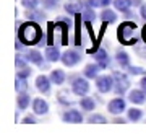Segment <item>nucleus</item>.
Wrapping results in <instances>:
<instances>
[{
    "mask_svg": "<svg viewBox=\"0 0 146 137\" xmlns=\"http://www.w3.org/2000/svg\"><path fill=\"white\" fill-rule=\"evenodd\" d=\"M42 33H41V28L37 26L36 23H23L18 30V38H20L21 42L25 44H36L39 39H41Z\"/></svg>",
    "mask_w": 146,
    "mask_h": 137,
    "instance_id": "nucleus-1",
    "label": "nucleus"
},
{
    "mask_svg": "<svg viewBox=\"0 0 146 137\" xmlns=\"http://www.w3.org/2000/svg\"><path fill=\"white\" fill-rule=\"evenodd\" d=\"M135 30L136 25L131 21H125L122 23L119 28V39L122 44H135L136 42V36H135Z\"/></svg>",
    "mask_w": 146,
    "mask_h": 137,
    "instance_id": "nucleus-2",
    "label": "nucleus"
},
{
    "mask_svg": "<svg viewBox=\"0 0 146 137\" xmlns=\"http://www.w3.org/2000/svg\"><path fill=\"white\" fill-rule=\"evenodd\" d=\"M130 83H128V79H127L123 74L120 72H115L114 74V90L117 95H123L127 90H128Z\"/></svg>",
    "mask_w": 146,
    "mask_h": 137,
    "instance_id": "nucleus-3",
    "label": "nucleus"
},
{
    "mask_svg": "<svg viewBox=\"0 0 146 137\" xmlns=\"http://www.w3.org/2000/svg\"><path fill=\"white\" fill-rule=\"evenodd\" d=\"M96 87H98V90H99L101 93H107V91H110V90L114 88V79L109 77V75H102V77L98 79Z\"/></svg>",
    "mask_w": 146,
    "mask_h": 137,
    "instance_id": "nucleus-4",
    "label": "nucleus"
},
{
    "mask_svg": "<svg viewBox=\"0 0 146 137\" xmlns=\"http://www.w3.org/2000/svg\"><path fill=\"white\" fill-rule=\"evenodd\" d=\"M89 90V83L86 82L84 79H75V82H73V93L78 96H83L88 93Z\"/></svg>",
    "mask_w": 146,
    "mask_h": 137,
    "instance_id": "nucleus-5",
    "label": "nucleus"
},
{
    "mask_svg": "<svg viewBox=\"0 0 146 137\" xmlns=\"http://www.w3.org/2000/svg\"><path fill=\"white\" fill-rule=\"evenodd\" d=\"M80 60H81V56H80L78 52H75V51H67V52L62 56V62L65 64V65H68V67L78 64Z\"/></svg>",
    "mask_w": 146,
    "mask_h": 137,
    "instance_id": "nucleus-6",
    "label": "nucleus"
},
{
    "mask_svg": "<svg viewBox=\"0 0 146 137\" xmlns=\"http://www.w3.org/2000/svg\"><path fill=\"white\" fill-rule=\"evenodd\" d=\"M107 109H109V113H112V114H120L122 111H125V101L122 100V98H115V100H112L109 103Z\"/></svg>",
    "mask_w": 146,
    "mask_h": 137,
    "instance_id": "nucleus-7",
    "label": "nucleus"
},
{
    "mask_svg": "<svg viewBox=\"0 0 146 137\" xmlns=\"http://www.w3.org/2000/svg\"><path fill=\"white\" fill-rule=\"evenodd\" d=\"M65 11L70 13V15H78L83 11V3L78 2V0H70L67 5H65Z\"/></svg>",
    "mask_w": 146,
    "mask_h": 137,
    "instance_id": "nucleus-8",
    "label": "nucleus"
},
{
    "mask_svg": "<svg viewBox=\"0 0 146 137\" xmlns=\"http://www.w3.org/2000/svg\"><path fill=\"white\" fill-rule=\"evenodd\" d=\"M63 121L65 122H81L83 121V116L78 109H70L63 114Z\"/></svg>",
    "mask_w": 146,
    "mask_h": 137,
    "instance_id": "nucleus-9",
    "label": "nucleus"
},
{
    "mask_svg": "<svg viewBox=\"0 0 146 137\" xmlns=\"http://www.w3.org/2000/svg\"><path fill=\"white\" fill-rule=\"evenodd\" d=\"M130 101L131 103H136V105H141L146 101V93L143 90H131L130 91Z\"/></svg>",
    "mask_w": 146,
    "mask_h": 137,
    "instance_id": "nucleus-10",
    "label": "nucleus"
},
{
    "mask_svg": "<svg viewBox=\"0 0 146 137\" xmlns=\"http://www.w3.org/2000/svg\"><path fill=\"white\" fill-rule=\"evenodd\" d=\"M36 87L39 91H42V93H47L49 90H50V82H49V79L47 77H44V75H39L36 79Z\"/></svg>",
    "mask_w": 146,
    "mask_h": 137,
    "instance_id": "nucleus-11",
    "label": "nucleus"
},
{
    "mask_svg": "<svg viewBox=\"0 0 146 137\" xmlns=\"http://www.w3.org/2000/svg\"><path fill=\"white\" fill-rule=\"evenodd\" d=\"M33 108H34V113H36V114H46L47 111H49V105H47V103L42 100V98H37V100H34V103H33Z\"/></svg>",
    "mask_w": 146,
    "mask_h": 137,
    "instance_id": "nucleus-12",
    "label": "nucleus"
},
{
    "mask_svg": "<svg viewBox=\"0 0 146 137\" xmlns=\"http://www.w3.org/2000/svg\"><path fill=\"white\" fill-rule=\"evenodd\" d=\"M96 60H98V64L101 65V68H104L109 65V56H107V52H106L104 49H98L96 51Z\"/></svg>",
    "mask_w": 146,
    "mask_h": 137,
    "instance_id": "nucleus-13",
    "label": "nucleus"
},
{
    "mask_svg": "<svg viewBox=\"0 0 146 137\" xmlns=\"http://www.w3.org/2000/svg\"><path fill=\"white\" fill-rule=\"evenodd\" d=\"M46 57L49 59L50 62H55V60L60 59V52H58V49L55 48V46H49V48L46 49Z\"/></svg>",
    "mask_w": 146,
    "mask_h": 137,
    "instance_id": "nucleus-14",
    "label": "nucleus"
},
{
    "mask_svg": "<svg viewBox=\"0 0 146 137\" xmlns=\"http://www.w3.org/2000/svg\"><path fill=\"white\" fill-rule=\"evenodd\" d=\"M101 65L98 64V65H94V64H89V65H86V68H84V75L88 77V79H94V77H98V72H99Z\"/></svg>",
    "mask_w": 146,
    "mask_h": 137,
    "instance_id": "nucleus-15",
    "label": "nucleus"
},
{
    "mask_svg": "<svg viewBox=\"0 0 146 137\" xmlns=\"http://www.w3.org/2000/svg\"><path fill=\"white\" fill-rule=\"evenodd\" d=\"M26 60L36 64V65H42V56L37 52V51H29V52L26 54Z\"/></svg>",
    "mask_w": 146,
    "mask_h": 137,
    "instance_id": "nucleus-16",
    "label": "nucleus"
},
{
    "mask_svg": "<svg viewBox=\"0 0 146 137\" xmlns=\"http://www.w3.org/2000/svg\"><path fill=\"white\" fill-rule=\"evenodd\" d=\"M63 80H65V74H63L62 70H52V74H50V82L55 85H60L63 83Z\"/></svg>",
    "mask_w": 146,
    "mask_h": 137,
    "instance_id": "nucleus-17",
    "label": "nucleus"
},
{
    "mask_svg": "<svg viewBox=\"0 0 146 137\" xmlns=\"http://www.w3.org/2000/svg\"><path fill=\"white\" fill-rule=\"evenodd\" d=\"M55 28H60L62 30V34H63L62 41H63V44H68V23H65V21H57L55 23Z\"/></svg>",
    "mask_w": 146,
    "mask_h": 137,
    "instance_id": "nucleus-18",
    "label": "nucleus"
},
{
    "mask_svg": "<svg viewBox=\"0 0 146 137\" xmlns=\"http://www.w3.org/2000/svg\"><path fill=\"white\" fill-rule=\"evenodd\" d=\"M114 3H115V8L120 10V11H127L131 5H133V2H131V0H115Z\"/></svg>",
    "mask_w": 146,
    "mask_h": 137,
    "instance_id": "nucleus-19",
    "label": "nucleus"
},
{
    "mask_svg": "<svg viewBox=\"0 0 146 137\" xmlns=\"http://www.w3.org/2000/svg\"><path fill=\"white\" fill-rule=\"evenodd\" d=\"M101 18H102L106 23H114L117 16H115V13L112 10H109V8H107V10H104L102 13H101Z\"/></svg>",
    "mask_w": 146,
    "mask_h": 137,
    "instance_id": "nucleus-20",
    "label": "nucleus"
},
{
    "mask_svg": "<svg viewBox=\"0 0 146 137\" xmlns=\"http://www.w3.org/2000/svg\"><path fill=\"white\" fill-rule=\"evenodd\" d=\"M18 106H20V109H26L28 106H29V95L21 93V95L18 96Z\"/></svg>",
    "mask_w": 146,
    "mask_h": 137,
    "instance_id": "nucleus-21",
    "label": "nucleus"
},
{
    "mask_svg": "<svg viewBox=\"0 0 146 137\" xmlns=\"http://www.w3.org/2000/svg\"><path fill=\"white\" fill-rule=\"evenodd\" d=\"M117 62L122 65V67H128L130 65V59H128V56H127L125 52H117Z\"/></svg>",
    "mask_w": 146,
    "mask_h": 137,
    "instance_id": "nucleus-22",
    "label": "nucleus"
},
{
    "mask_svg": "<svg viewBox=\"0 0 146 137\" xmlns=\"http://www.w3.org/2000/svg\"><path fill=\"white\" fill-rule=\"evenodd\" d=\"M94 100L93 98H89V96H84L83 100H81V108L83 109H86V111H91V109H94Z\"/></svg>",
    "mask_w": 146,
    "mask_h": 137,
    "instance_id": "nucleus-23",
    "label": "nucleus"
},
{
    "mask_svg": "<svg viewBox=\"0 0 146 137\" xmlns=\"http://www.w3.org/2000/svg\"><path fill=\"white\" fill-rule=\"evenodd\" d=\"M141 116H143V113H141V109H136V108H131L130 111H128V119L130 121H140Z\"/></svg>",
    "mask_w": 146,
    "mask_h": 137,
    "instance_id": "nucleus-24",
    "label": "nucleus"
},
{
    "mask_svg": "<svg viewBox=\"0 0 146 137\" xmlns=\"http://www.w3.org/2000/svg\"><path fill=\"white\" fill-rule=\"evenodd\" d=\"M110 3V0H89L88 5L91 7H107Z\"/></svg>",
    "mask_w": 146,
    "mask_h": 137,
    "instance_id": "nucleus-25",
    "label": "nucleus"
},
{
    "mask_svg": "<svg viewBox=\"0 0 146 137\" xmlns=\"http://www.w3.org/2000/svg\"><path fill=\"white\" fill-rule=\"evenodd\" d=\"M88 121H89V122H101V124L107 122V121H106V118L101 116V114H91V116L88 118Z\"/></svg>",
    "mask_w": 146,
    "mask_h": 137,
    "instance_id": "nucleus-26",
    "label": "nucleus"
},
{
    "mask_svg": "<svg viewBox=\"0 0 146 137\" xmlns=\"http://www.w3.org/2000/svg\"><path fill=\"white\" fill-rule=\"evenodd\" d=\"M26 88H28L26 80H25V79H20V77H18V80H16V90H18V91H25Z\"/></svg>",
    "mask_w": 146,
    "mask_h": 137,
    "instance_id": "nucleus-27",
    "label": "nucleus"
},
{
    "mask_svg": "<svg viewBox=\"0 0 146 137\" xmlns=\"http://www.w3.org/2000/svg\"><path fill=\"white\" fill-rule=\"evenodd\" d=\"M42 5L49 10H52V8H57V0H42Z\"/></svg>",
    "mask_w": 146,
    "mask_h": 137,
    "instance_id": "nucleus-28",
    "label": "nucleus"
},
{
    "mask_svg": "<svg viewBox=\"0 0 146 137\" xmlns=\"http://www.w3.org/2000/svg\"><path fill=\"white\" fill-rule=\"evenodd\" d=\"M81 18H83V20L86 21V23H88V21L94 20L96 16H94V11H93V10H86V11L83 13V15H81Z\"/></svg>",
    "mask_w": 146,
    "mask_h": 137,
    "instance_id": "nucleus-29",
    "label": "nucleus"
},
{
    "mask_svg": "<svg viewBox=\"0 0 146 137\" xmlns=\"http://www.w3.org/2000/svg\"><path fill=\"white\" fill-rule=\"evenodd\" d=\"M31 75V68H26V67H21V70L18 72V77L20 79H28Z\"/></svg>",
    "mask_w": 146,
    "mask_h": 137,
    "instance_id": "nucleus-30",
    "label": "nucleus"
},
{
    "mask_svg": "<svg viewBox=\"0 0 146 137\" xmlns=\"http://www.w3.org/2000/svg\"><path fill=\"white\" fill-rule=\"evenodd\" d=\"M21 3L26 8H36L37 7V0H21Z\"/></svg>",
    "mask_w": 146,
    "mask_h": 137,
    "instance_id": "nucleus-31",
    "label": "nucleus"
},
{
    "mask_svg": "<svg viewBox=\"0 0 146 137\" xmlns=\"http://www.w3.org/2000/svg\"><path fill=\"white\" fill-rule=\"evenodd\" d=\"M145 70L141 67H130V74H133V75H140V74H143Z\"/></svg>",
    "mask_w": 146,
    "mask_h": 137,
    "instance_id": "nucleus-32",
    "label": "nucleus"
},
{
    "mask_svg": "<svg viewBox=\"0 0 146 137\" xmlns=\"http://www.w3.org/2000/svg\"><path fill=\"white\" fill-rule=\"evenodd\" d=\"M16 65L18 67H25V59H23V56H16Z\"/></svg>",
    "mask_w": 146,
    "mask_h": 137,
    "instance_id": "nucleus-33",
    "label": "nucleus"
},
{
    "mask_svg": "<svg viewBox=\"0 0 146 137\" xmlns=\"http://www.w3.org/2000/svg\"><path fill=\"white\" fill-rule=\"evenodd\" d=\"M23 122H26V124H34L36 119H34V116H26L25 119H23Z\"/></svg>",
    "mask_w": 146,
    "mask_h": 137,
    "instance_id": "nucleus-34",
    "label": "nucleus"
},
{
    "mask_svg": "<svg viewBox=\"0 0 146 137\" xmlns=\"http://www.w3.org/2000/svg\"><path fill=\"white\" fill-rule=\"evenodd\" d=\"M140 85H141V90H143V91L146 93V77H145V79H143V80L140 82Z\"/></svg>",
    "mask_w": 146,
    "mask_h": 137,
    "instance_id": "nucleus-35",
    "label": "nucleus"
},
{
    "mask_svg": "<svg viewBox=\"0 0 146 137\" xmlns=\"http://www.w3.org/2000/svg\"><path fill=\"white\" fill-rule=\"evenodd\" d=\"M141 16H143V18L146 20V5L141 7Z\"/></svg>",
    "mask_w": 146,
    "mask_h": 137,
    "instance_id": "nucleus-36",
    "label": "nucleus"
},
{
    "mask_svg": "<svg viewBox=\"0 0 146 137\" xmlns=\"http://www.w3.org/2000/svg\"><path fill=\"white\" fill-rule=\"evenodd\" d=\"M143 39H145V42H146V25H145V28H143Z\"/></svg>",
    "mask_w": 146,
    "mask_h": 137,
    "instance_id": "nucleus-37",
    "label": "nucleus"
}]
</instances>
